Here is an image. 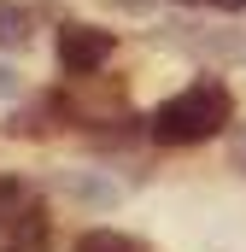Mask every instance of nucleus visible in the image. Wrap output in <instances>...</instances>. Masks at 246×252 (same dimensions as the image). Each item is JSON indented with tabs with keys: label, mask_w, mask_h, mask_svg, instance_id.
<instances>
[{
	"label": "nucleus",
	"mask_w": 246,
	"mask_h": 252,
	"mask_svg": "<svg viewBox=\"0 0 246 252\" xmlns=\"http://www.w3.org/2000/svg\"><path fill=\"white\" fill-rule=\"evenodd\" d=\"M235 124V94L223 76H199L187 82L182 94H170L153 118H147V135L158 147H199V141H217L223 129Z\"/></svg>",
	"instance_id": "nucleus-1"
},
{
	"label": "nucleus",
	"mask_w": 246,
	"mask_h": 252,
	"mask_svg": "<svg viewBox=\"0 0 246 252\" xmlns=\"http://www.w3.org/2000/svg\"><path fill=\"white\" fill-rule=\"evenodd\" d=\"M118 53V35L112 30H100V24H64L59 30V70L64 76H94V70H106Z\"/></svg>",
	"instance_id": "nucleus-2"
},
{
	"label": "nucleus",
	"mask_w": 246,
	"mask_h": 252,
	"mask_svg": "<svg viewBox=\"0 0 246 252\" xmlns=\"http://www.w3.org/2000/svg\"><path fill=\"white\" fill-rule=\"evenodd\" d=\"M6 252H47V211H41L35 199L12 217V229H6Z\"/></svg>",
	"instance_id": "nucleus-3"
},
{
	"label": "nucleus",
	"mask_w": 246,
	"mask_h": 252,
	"mask_svg": "<svg viewBox=\"0 0 246 252\" xmlns=\"http://www.w3.org/2000/svg\"><path fill=\"white\" fill-rule=\"evenodd\" d=\"M35 41V18L18 0H0V53H24Z\"/></svg>",
	"instance_id": "nucleus-4"
},
{
	"label": "nucleus",
	"mask_w": 246,
	"mask_h": 252,
	"mask_svg": "<svg viewBox=\"0 0 246 252\" xmlns=\"http://www.w3.org/2000/svg\"><path fill=\"white\" fill-rule=\"evenodd\" d=\"M59 188L70 193V199H82V205H118V188H112L106 176H88V170H64Z\"/></svg>",
	"instance_id": "nucleus-5"
},
{
	"label": "nucleus",
	"mask_w": 246,
	"mask_h": 252,
	"mask_svg": "<svg viewBox=\"0 0 246 252\" xmlns=\"http://www.w3.org/2000/svg\"><path fill=\"white\" fill-rule=\"evenodd\" d=\"M70 252H153L141 235H123V229H82Z\"/></svg>",
	"instance_id": "nucleus-6"
},
{
	"label": "nucleus",
	"mask_w": 246,
	"mask_h": 252,
	"mask_svg": "<svg viewBox=\"0 0 246 252\" xmlns=\"http://www.w3.org/2000/svg\"><path fill=\"white\" fill-rule=\"evenodd\" d=\"M24 205H30V188H24L18 176H0V235L12 229V217H18Z\"/></svg>",
	"instance_id": "nucleus-7"
},
{
	"label": "nucleus",
	"mask_w": 246,
	"mask_h": 252,
	"mask_svg": "<svg viewBox=\"0 0 246 252\" xmlns=\"http://www.w3.org/2000/svg\"><path fill=\"white\" fill-rule=\"evenodd\" d=\"M12 94H18V70H6V64H0V100H12Z\"/></svg>",
	"instance_id": "nucleus-8"
},
{
	"label": "nucleus",
	"mask_w": 246,
	"mask_h": 252,
	"mask_svg": "<svg viewBox=\"0 0 246 252\" xmlns=\"http://www.w3.org/2000/svg\"><path fill=\"white\" fill-rule=\"evenodd\" d=\"M235 170H246V129L235 135Z\"/></svg>",
	"instance_id": "nucleus-9"
},
{
	"label": "nucleus",
	"mask_w": 246,
	"mask_h": 252,
	"mask_svg": "<svg viewBox=\"0 0 246 252\" xmlns=\"http://www.w3.org/2000/svg\"><path fill=\"white\" fill-rule=\"evenodd\" d=\"M211 6H229V12H235V6H246V0H211Z\"/></svg>",
	"instance_id": "nucleus-10"
}]
</instances>
